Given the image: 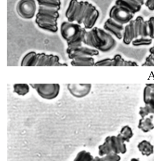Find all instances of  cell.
<instances>
[{"label": "cell", "mask_w": 154, "mask_h": 161, "mask_svg": "<svg viewBox=\"0 0 154 161\" xmlns=\"http://www.w3.org/2000/svg\"><path fill=\"white\" fill-rule=\"evenodd\" d=\"M93 159V158L90 153L82 151L77 154L74 161H92Z\"/></svg>", "instance_id": "cell-21"}, {"label": "cell", "mask_w": 154, "mask_h": 161, "mask_svg": "<svg viewBox=\"0 0 154 161\" xmlns=\"http://www.w3.org/2000/svg\"><path fill=\"white\" fill-rule=\"evenodd\" d=\"M138 148L143 156L149 157L154 153L153 146L151 142L145 140L139 143Z\"/></svg>", "instance_id": "cell-15"}, {"label": "cell", "mask_w": 154, "mask_h": 161, "mask_svg": "<svg viewBox=\"0 0 154 161\" xmlns=\"http://www.w3.org/2000/svg\"><path fill=\"white\" fill-rule=\"evenodd\" d=\"M14 92L19 96H25L30 91V87L27 84H15L13 85Z\"/></svg>", "instance_id": "cell-18"}, {"label": "cell", "mask_w": 154, "mask_h": 161, "mask_svg": "<svg viewBox=\"0 0 154 161\" xmlns=\"http://www.w3.org/2000/svg\"><path fill=\"white\" fill-rule=\"evenodd\" d=\"M146 0H116L109 13V18L123 25L130 22L141 10Z\"/></svg>", "instance_id": "cell-3"}, {"label": "cell", "mask_w": 154, "mask_h": 161, "mask_svg": "<svg viewBox=\"0 0 154 161\" xmlns=\"http://www.w3.org/2000/svg\"><path fill=\"white\" fill-rule=\"evenodd\" d=\"M91 84H68V90L72 96L77 98H83L88 96L92 89Z\"/></svg>", "instance_id": "cell-12"}, {"label": "cell", "mask_w": 154, "mask_h": 161, "mask_svg": "<svg viewBox=\"0 0 154 161\" xmlns=\"http://www.w3.org/2000/svg\"><path fill=\"white\" fill-rule=\"evenodd\" d=\"M125 25L109 18L104 22V29L117 39L123 40Z\"/></svg>", "instance_id": "cell-11"}, {"label": "cell", "mask_w": 154, "mask_h": 161, "mask_svg": "<svg viewBox=\"0 0 154 161\" xmlns=\"http://www.w3.org/2000/svg\"><path fill=\"white\" fill-rule=\"evenodd\" d=\"M153 116L151 115L150 117L141 118L139 122L138 127L143 132L147 133L154 129V124L153 122Z\"/></svg>", "instance_id": "cell-14"}, {"label": "cell", "mask_w": 154, "mask_h": 161, "mask_svg": "<svg viewBox=\"0 0 154 161\" xmlns=\"http://www.w3.org/2000/svg\"><path fill=\"white\" fill-rule=\"evenodd\" d=\"M144 107L149 114H151L154 115V88L152 90L151 98L148 104L145 105Z\"/></svg>", "instance_id": "cell-22"}, {"label": "cell", "mask_w": 154, "mask_h": 161, "mask_svg": "<svg viewBox=\"0 0 154 161\" xmlns=\"http://www.w3.org/2000/svg\"><path fill=\"white\" fill-rule=\"evenodd\" d=\"M37 5L35 0H19L16 5V12L22 19H30L36 15Z\"/></svg>", "instance_id": "cell-7"}, {"label": "cell", "mask_w": 154, "mask_h": 161, "mask_svg": "<svg viewBox=\"0 0 154 161\" xmlns=\"http://www.w3.org/2000/svg\"><path fill=\"white\" fill-rule=\"evenodd\" d=\"M112 153L107 139H106L104 143L99 147V154L100 156H107Z\"/></svg>", "instance_id": "cell-19"}, {"label": "cell", "mask_w": 154, "mask_h": 161, "mask_svg": "<svg viewBox=\"0 0 154 161\" xmlns=\"http://www.w3.org/2000/svg\"><path fill=\"white\" fill-rule=\"evenodd\" d=\"M131 161H140L139 160V159H137L133 158V159H132V160H131Z\"/></svg>", "instance_id": "cell-26"}, {"label": "cell", "mask_w": 154, "mask_h": 161, "mask_svg": "<svg viewBox=\"0 0 154 161\" xmlns=\"http://www.w3.org/2000/svg\"><path fill=\"white\" fill-rule=\"evenodd\" d=\"M144 5L148 9L154 11V0H146Z\"/></svg>", "instance_id": "cell-24"}, {"label": "cell", "mask_w": 154, "mask_h": 161, "mask_svg": "<svg viewBox=\"0 0 154 161\" xmlns=\"http://www.w3.org/2000/svg\"><path fill=\"white\" fill-rule=\"evenodd\" d=\"M83 43L102 53H107L114 50L117 45L115 38L105 30L94 26L86 30Z\"/></svg>", "instance_id": "cell-4"}, {"label": "cell", "mask_w": 154, "mask_h": 161, "mask_svg": "<svg viewBox=\"0 0 154 161\" xmlns=\"http://www.w3.org/2000/svg\"><path fill=\"white\" fill-rule=\"evenodd\" d=\"M94 66L98 67H136L139 66L135 61L126 60L120 54H116L112 58L101 59L95 62Z\"/></svg>", "instance_id": "cell-9"}, {"label": "cell", "mask_w": 154, "mask_h": 161, "mask_svg": "<svg viewBox=\"0 0 154 161\" xmlns=\"http://www.w3.org/2000/svg\"><path fill=\"white\" fill-rule=\"evenodd\" d=\"M30 85L35 90L40 97L47 100L56 98L60 92L59 84H30Z\"/></svg>", "instance_id": "cell-8"}, {"label": "cell", "mask_w": 154, "mask_h": 161, "mask_svg": "<svg viewBox=\"0 0 154 161\" xmlns=\"http://www.w3.org/2000/svg\"><path fill=\"white\" fill-rule=\"evenodd\" d=\"M38 5L35 16L36 24L40 29L50 33L58 30V20L62 0H36Z\"/></svg>", "instance_id": "cell-2"}, {"label": "cell", "mask_w": 154, "mask_h": 161, "mask_svg": "<svg viewBox=\"0 0 154 161\" xmlns=\"http://www.w3.org/2000/svg\"><path fill=\"white\" fill-rule=\"evenodd\" d=\"M153 39L149 37H140L135 39L131 42L133 46L135 47L149 46L152 43Z\"/></svg>", "instance_id": "cell-16"}, {"label": "cell", "mask_w": 154, "mask_h": 161, "mask_svg": "<svg viewBox=\"0 0 154 161\" xmlns=\"http://www.w3.org/2000/svg\"><path fill=\"white\" fill-rule=\"evenodd\" d=\"M95 60L93 57H80L72 60L71 64L74 67H91L94 66Z\"/></svg>", "instance_id": "cell-13"}, {"label": "cell", "mask_w": 154, "mask_h": 161, "mask_svg": "<svg viewBox=\"0 0 154 161\" xmlns=\"http://www.w3.org/2000/svg\"><path fill=\"white\" fill-rule=\"evenodd\" d=\"M66 53L70 59L80 57H93L99 55V52L93 48L81 46L73 48H67Z\"/></svg>", "instance_id": "cell-10"}, {"label": "cell", "mask_w": 154, "mask_h": 161, "mask_svg": "<svg viewBox=\"0 0 154 161\" xmlns=\"http://www.w3.org/2000/svg\"><path fill=\"white\" fill-rule=\"evenodd\" d=\"M21 66L24 67H63L67 66V65L61 63L60 58L57 56L31 52L27 53L23 58Z\"/></svg>", "instance_id": "cell-6"}, {"label": "cell", "mask_w": 154, "mask_h": 161, "mask_svg": "<svg viewBox=\"0 0 154 161\" xmlns=\"http://www.w3.org/2000/svg\"><path fill=\"white\" fill-rule=\"evenodd\" d=\"M149 52L150 54L142 65L143 67H154V42L153 46L150 48Z\"/></svg>", "instance_id": "cell-20"}, {"label": "cell", "mask_w": 154, "mask_h": 161, "mask_svg": "<svg viewBox=\"0 0 154 161\" xmlns=\"http://www.w3.org/2000/svg\"><path fill=\"white\" fill-rule=\"evenodd\" d=\"M87 29L75 23L64 21L61 24L60 32L68 48L82 46L83 37Z\"/></svg>", "instance_id": "cell-5"}, {"label": "cell", "mask_w": 154, "mask_h": 161, "mask_svg": "<svg viewBox=\"0 0 154 161\" xmlns=\"http://www.w3.org/2000/svg\"><path fill=\"white\" fill-rule=\"evenodd\" d=\"M141 118H144L147 117L149 115L148 113L146 111V109L144 107H141L140 108L139 112Z\"/></svg>", "instance_id": "cell-25"}, {"label": "cell", "mask_w": 154, "mask_h": 161, "mask_svg": "<svg viewBox=\"0 0 154 161\" xmlns=\"http://www.w3.org/2000/svg\"><path fill=\"white\" fill-rule=\"evenodd\" d=\"M152 89L150 88L148 85L146 84L143 90V99L145 105L148 104L151 98V93Z\"/></svg>", "instance_id": "cell-23"}, {"label": "cell", "mask_w": 154, "mask_h": 161, "mask_svg": "<svg viewBox=\"0 0 154 161\" xmlns=\"http://www.w3.org/2000/svg\"><path fill=\"white\" fill-rule=\"evenodd\" d=\"M133 130L128 125L124 126L119 134V136L125 142H129L130 139L133 137Z\"/></svg>", "instance_id": "cell-17"}, {"label": "cell", "mask_w": 154, "mask_h": 161, "mask_svg": "<svg viewBox=\"0 0 154 161\" xmlns=\"http://www.w3.org/2000/svg\"><path fill=\"white\" fill-rule=\"evenodd\" d=\"M68 21L80 25L87 30L95 26L100 17L96 6L88 1L71 0L66 11Z\"/></svg>", "instance_id": "cell-1"}]
</instances>
